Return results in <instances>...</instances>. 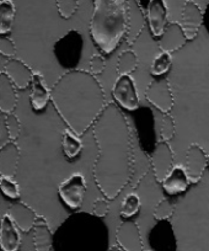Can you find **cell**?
Segmentation results:
<instances>
[{
  "mask_svg": "<svg viewBox=\"0 0 209 251\" xmlns=\"http://www.w3.org/2000/svg\"><path fill=\"white\" fill-rule=\"evenodd\" d=\"M20 229L16 226L9 214L1 217L0 224V246L3 251H18L21 244Z\"/></svg>",
  "mask_w": 209,
  "mask_h": 251,
  "instance_id": "17",
  "label": "cell"
},
{
  "mask_svg": "<svg viewBox=\"0 0 209 251\" xmlns=\"http://www.w3.org/2000/svg\"><path fill=\"white\" fill-rule=\"evenodd\" d=\"M146 25L153 38H160L169 25V10L165 0H150L145 10Z\"/></svg>",
  "mask_w": 209,
  "mask_h": 251,
  "instance_id": "9",
  "label": "cell"
},
{
  "mask_svg": "<svg viewBox=\"0 0 209 251\" xmlns=\"http://www.w3.org/2000/svg\"><path fill=\"white\" fill-rule=\"evenodd\" d=\"M174 211L175 207L170 202V200L162 199L154 208L153 216L156 221H169L172 214H174Z\"/></svg>",
  "mask_w": 209,
  "mask_h": 251,
  "instance_id": "28",
  "label": "cell"
},
{
  "mask_svg": "<svg viewBox=\"0 0 209 251\" xmlns=\"http://www.w3.org/2000/svg\"><path fill=\"white\" fill-rule=\"evenodd\" d=\"M117 246L123 251H144L143 239L138 224L131 219H124L116 230Z\"/></svg>",
  "mask_w": 209,
  "mask_h": 251,
  "instance_id": "11",
  "label": "cell"
},
{
  "mask_svg": "<svg viewBox=\"0 0 209 251\" xmlns=\"http://www.w3.org/2000/svg\"><path fill=\"white\" fill-rule=\"evenodd\" d=\"M145 25V10L139 5L137 0H128V27H127L126 33V40L128 45H132L140 37Z\"/></svg>",
  "mask_w": 209,
  "mask_h": 251,
  "instance_id": "14",
  "label": "cell"
},
{
  "mask_svg": "<svg viewBox=\"0 0 209 251\" xmlns=\"http://www.w3.org/2000/svg\"><path fill=\"white\" fill-rule=\"evenodd\" d=\"M172 66V55L171 53L165 52L162 50L159 54H156V57H154L153 62H151L150 67V73L154 78L156 76H163L164 74H166L169 72V69Z\"/></svg>",
  "mask_w": 209,
  "mask_h": 251,
  "instance_id": "26",
  "label": "cell"
},
{
  "mask_svg": "<svg viewBox=\"0 0 209 251\" xmlns=\"http://www.w3.org/2000/svg\"><path fill=\"white\" fill-rule=\"evenodd\" d=\"M203 13H204V23H203V25L206 26L207 31H208V33H209V3L207 4L206 10H204Z\"/></svg>",
  "mask_w": 209,
  "mask_h": 251,
  "instance_id": "36",
  "label": "cell"
},
{
  "mask_svg": "<svg viewBox=\"0 0 209 251\" xmlns=\"http://www.w3.org/2000/svg\"><path fill=\"white\" fill-rule=\"evenodd\" d=\"M98 154L93 176L103 197L115 200L132 178L133 146L129 123L119 106L107 103L93 126Z\"/></svg>",
  "mask_w": 209,
  "mask_h": 251,
  "instance_id": "1",
  "label": "cell"
},
{
  "mask_svg": "<svg viewBox=\"0 0 209 251\" xmlns=\"http://www.w3.org/2000/svg\"><path fill=\"white\" fill-rule=\"evenodd\" d=\"M3 122L5 123V127L9 132V136H10L11 141H15L16 138L20 134V121H19L18 116L15 113H8V115H3Z\"/></svg>",
  "mask_w": 209,
  "mask_h": 251,
  "instance_id": "32",
  "label": "cell"
},
{
  "mask_svg": "<svg viewBox=\"0 0 209 251\" xmlns=\"http://www.w3.org/2000/svg\"><path fill=\"white\" fill-rule=\"evenodd\" d=\"M93 11L89 32L103 54H111L126 37L128 0H93Z\"/></svg>",
  "mask_w": 209,
  "mask_h": 251,
  "instance_id": "3",
  "label": "cell"
},
{
  "mask_svg": "<svg viewBox=\"0 0 209 251\" xmlns=\"http://www.w3.org/2000/svg\"><path fill=\"white\" fill-rule=\"evenodd\" d=\"M30 89V101L33 111H43L49 101H52V91L48 89L42 74L35 73Z\"/></svg>",
  "mask_w": 209,
  "mask_h": 251,
  "instance_id": "16",
  "label": "cell"
},
{
  "mask_svg": "<svg viewBox=\"0 0 209 251\" xmlns=\"http://www.w3.org/2000/svg\"><path fill=\"white\" fill-rule=\"evenodd\" d=\"M8 214L13 219L14 223L16 224V226L23 233H28V231L32 230L38 218V214L30 206L23 203V202L11 204Z\"/></svg>",
  "mask_w": 209,
  "mask_h": 251,
  "instance_id": "18",
  "label": "cell"
},
{
  "mask_svg": "<svg viewBox=\"0 0 209 251\" xmlns=\"http://www.w3.org/2000/svg\"><path fill=\"white\" fill-rule=\"evenodd\" d=\"M15 14L16 9L11 0H1L0 1V33H1V36L8 35L11 31Z\"/></svg>",
  "mask_w": 209,
  "mask_h": 251,
  "instance_id": "24",
  "label": "cell"
},
{
  "mask_svg": "<svg viewBox=\"0 0 209 251\" xmlns=\"http://www.w3.org/2000/svg\"><path fill=\"white\" fill-rule=\"evenodd\" d=\"M3 72L8 75L11 83L19 90L27 89L32 83L33 75H35L32 69L25 62H23V60L16 57L6 60V63L4 64Z\"/></svg>",
  "mask_w": 209,
  "mask_h": 251,
  "instance_id": "13",
  "label": "cell"
},
{
  "mask_svg": "<svg viewBox=\"0 0 209 251\" xmlns=\"http://www.w3.org/2000/svg\"><path fill=\"white\" fill-rule=\"evenodd\" d=\"M204 23V13L193 0H186L181 10V25L187 41H193L198 36Z\"/></svg>",
  "mask_w": 209,
  "mask_h": 251,
  "instance_id": "10",
  "label": "cell"
},
{
  "mask_svg": "<svg viewBox=\"0 0 209 251\" xmlns=\"http://www.w3.org/2000/svg\"><path fill=\"white\" fill-rule=\"evenodd\" d=\"M18 89L4 72L0 74V110L3 115L14 113L18 105Z\"/></svg>",
  "mask_w": 209,
  "mask_h": 251,
  "instance_id": "22",
  "label": "cell"
},
{
  "mask_svg": "<svg viewBox=\"0 0 209 251\" xmlns=\"http://www.w3.org/2000/svg\"><path fill=\"white\" fill-rule=\"evenodd\" d=\"M16 52L18 50H16V46L14 41L11 38L6 37V36H1L0 37V53H1V55L10 59V58L16 57Z\"/></svg>",
  "mask_w": 209,
  "mask_h": 251,
  "instance_id": "34",
  "label": "cell"
},
{
  "mask_svg": "<svg viewBox=\"0 0 209 251\" xmlns=\"http://www.w3.org/2000/svg\"><path fill=\"white\" fill-rule=\"evenodd\" d=\"M140 199L136 194H128L123 199L121 204V217L124 219H129L136 216L140 209Z\"/></svg>",
  "mask_w": 209,
  "mask_h": 251,
  "instance_id": "27",
  "label": "cell"
},
{
  "mask_svg": "<svg viewBox=\"0 0 209 251\" xmlns=\"http://www.w3.org/2000/svg\"><path fill=\"white\" fill-rule=\"evenodd\" d=\"M107 200L109 199H106V197H100V199L95 200V202H93V213L98 218H103V217H106L109 214L110 204Z\"/></svg>",
  "mask_w": 209,
  "mask_h": 251,
  "instance_id": "35",
  "label": "cell"
},
{
  "mask_svg": "<svg viewBox=\"0 0 209 251\" xmlns=\"http://www.w3.org/2000/svg\"><path fill=\"white\" fill-rule=\"evenodd\" d=\"M207 165H209V159L204 149L199 144L192 143L186 151L185 165L191 183H197L202 180Z\"/></svg>",
  "mask_w": 209,
  "mask_h": 251,
  "instance_id": "12",
  "label": "cell"
},
{
  "mask_svg": "<svg viewBox=\"0 0 209 251\" xmlns=\"http://www.w3.org/2000/svg\"><path fill=\"white\" fill-rule=\"evenodd\" d=\"M89 67H90V73H93V75H100V74L103 73L105 68H106V60H105L102 54L95 53V54L91 55Z\"/></svg>",
  "mask_w": 209,
  "mask_h": 251,
  "instance_id": "33",
  "label": "cell"
},
{
  "mask_svg": "<svg viewBox=\"0 0 209 251\" xmlns=\"http://www.w3.org/2000/svg\"><path fill=\"white\" fill-rule=\"evenodd\" d=\"M175 132H176V126H175V120L170 113L163 117L162 126H160V137L162 141L170 142L175 137Z\"/></svg>",
  "mask_w": 209,
  "mask_h": 251,
  "instance_id": "31",
  "label": "cell"
},
{
  "mask_svg": "<svg viewBox=\"0 0 209 251\" xmlns=\"http://www.w3.org/2000/svg\"><path fill=\"white\" fill-rule=\"evenodd\" d=\"M62 151L66 158L75 159L83 151V142L80 136L74 133L71 129H66L62 133Z\"/></svg>",
  "mask_w": 209,
  "mask_h": 251,
  "instance_id": "23",
  "label": "cell"
},
{
  "mask_svg": "<svg viewBox=\"0 0 209 251\" xmlns=\"http://www.w3.org/2000/svg\"><path fill=\"white\" fill-rule=\"evenodd\" d=\"M150 165L153 168L156 181L162 183L174 168V151L169 142L160 141L156 143L153 154L150 156Z\"/></svg>",
  "mask_w": 209,
  "mask_h": 251,
  "instance_id": "8",
  "label": "cell"
},
{
  "mask_svg": "<svg viewBox=\"0 0 209 251\" xmlns=\"http://www.w3.org/2000/svg\"><path fill=\"white\" fill-rule=\"evenodd\" d=\"M86 180L81 173H74L62 181L58 186V194L62 202L68 208L76 211L83 206L84 199L86 194Z\"/></svg>",
  "mask_w": 209,
  "mask_h": 251,
  "instance_id": "5",
  "label": "cell"
},
{
  "mask_svg": "<svg viewBox=\"0 0 209 251\" xmlns=\"http://www.w3.org/2000/svg\"><path fill=\"white\" fill-rule=\"evenodd\" d=\"M208 159H209V154H208Z\"/></svg>",
  "mask_w": 209,
  "mask_h": 251,
  "instance_id": "39",
  "label": "cell"
},
{
  "mask_svg": "<svg viewBox=\"0 0 209 251\" xmlns=\"http://www.w3.org/2000/svg\"><path fill=\"white\" fill-rule=\"evenodd\" d=\"M145 99L151 106L164 115L170 113L174 106V94L169 79L165 76L154 78L146 88Z\"/></svg>",
  "mask_w": 209,
  "mask_h": 251,
  "instance_id": "6",
  "label": "cell"
},
{
  "mask_svg": "<svg viewBox=\"0 0 209 251\" xmlns=\"http://www.w3.org/2000/svg\"><path fill=\"white\" fill-rule=\"evenodd\" d=\"M52 103L59 117L78 136H83L106 107L102 85L93 73L67 71L52 89Z\"/></svg>",
  "mask_w": 209,
  "mask_h": 251,
  "instance_id": "2",
  "label": "cell"
},
{
  "mask_svg": "<svg viewBox=\"0 0 209 251\" xmlns=\"http://www.w3.org/2000/svg\"><path fill=\"white\" fill-rule=\"evenodd\" d=\"M138 67V55L134 50H126L118 55L116 71L118 75H131Z\"/></svg>",
  "mask_w": 209,
  "mask_h": 251,
  "instance_id": "25",
  "label": "cell"
},
{
  "mask_svg": "<svg viewBox=\"0 0 209 251\" xmlns=\"http://www.w3.org/2000/svg\"><path fill=\"white\" fill-rule=\"evenodd\" d=\"M112 98L119 107L136 111L139 107V96L136 81L131 75H119L112 86Z\"/></svg>",
  "mask_w": 209,
  "mask_h": 251,
  "instance_id": "7",
  "label": "cell"
},
{
  "mask_svg": "<svg viewBox=\"0 0 209 251\" xmlns=\"http://www.w3.org/2000/svg\"><path fill=\"white\" fill-rule=\"evenodd\" d=\"M0 190L4 196L9 197V199L16 200L20 196V188H19L18 182H15L13 177H9V176L0 177Z\"/></svg>",
  "mask_w": 209,
  "mask_h": 251,
  "instance_id": "30",
  "label": "cell"
},
{
  "mask_svg": "<svg viewBox=\"0 0 209 251\" xmlns=\"http://www.w3.org/2000/svg\"><path fill=\"white\" fill-rule=\"evenodd\" d=\"M33 248L36 251H50L53 248V234L50 230L47 219L42 216H38L35 226L32 229Z\"/></svg>",
  "mask_w": 209,
  "mask_h": 251,
  "instance_id": "21",
  "label": "cell"
},
{
  "mask_svg": "<svg viewBox=\"0 0 209 251\" xmlns=\"http://www.w3.org/2000/svg\"><path fill=\"white\" fill-rule=\"evenodd\" d=\"M189 183L191 181L185 166L175 165L162 182V186L169 195H179L186 191Z\"/></svg>",
  "mask_w": 209,
  "mask_h": 251,
  "instance_id": "20",
  "label": "cell"
},
{
  "mask_svg": "<svg viewBox=\"0 0 209 251\" xmlns=\"http://www.w3.org/2000/svg\"><path fill=\"white\" fill-rule=\"evenodd\" d=\"M107 251H123V250H121L118 246H111V248H110Z\"/></svg>",
  "mask_w": 209,
  "mask_h": 251,
  "instance_id": "38",
  "label": "cell"
},
{
  "mask_svg": "<svg viewBox=\"0 0 209 251\" xmlns=\"http://www.w3.org/2000/svg\"><path fill=\"white\" fill-rule=\"evenodd\" d=\"M186 35H185L180 23H169L162 37L158 38V45H159L160 50L169 53L179 50L180 48L186 45Z\"/></svg>",
  "mask_w": 209,
  "mask_h": 251,
  "instance_id": "15",
  "label": "cell"
},
{
  "mask_svg": "<svg viewBox=\"0 0 209 251\" xmlns=\"http://www.w3.org/2000/svg\"><path fill=\"white\" fill-rule=\"evenodd\" d=\"M56 6L61 18H73L79 9V0H56Z\"/></svg>",
  "mask_w": 209,
  "mask_h": 251,
  "instance_id": "29",
  "label": "cell"
},
{
  "mask_svg": "<svg viewBox=\"0 0 209 251\" xmlns=\"http://www.w3.org/2000/svg\"><path fill=\"white\" fill-rule=\"evenodd\" d=\"M20 160V149L15 141H10L0 147V174L14 177Z\"/></svg>",
  "mask_w": 209,
  "mask_h": 251,
  "instance_id": "19",
  "label": "cell"
},
{
  "mask_svg": "<svg viewBox=\"0 0 209 251\" xmlns=\"http://www.w3.org/2000/svg\"><path fill=\"white\" fill-rule=\"evenodd\" d=\"M137 1H138V4L144 9V10H146L149 3H150V0H137Z\"/></svg>",
  "mask_w": 209,
  "mask_h": 251,
  "instance_id": "37",
  "label": "cell"
},
{
  "mask_svg": "<svg viewBox=\"0 0 209 251\" xmlns=\"http://www.w3.org/2000/svg\"><path fill=\"white\" fill-rule=\"evenodd\" d=\"M84 50V38L76 30H70L54 43V55L63 68L78 69Z\"/></svg>",
  "mask_w": 209,
  "mask_h": 251,
  "instance_id": "4",
  "label": "cell"
}]
</instances>
